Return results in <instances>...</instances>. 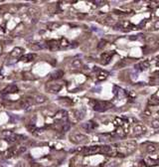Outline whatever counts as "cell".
Masks as SVG:
<instances>
[{
  "instance_id": "obj_3",
  "label": "cell",
  "mask_w": 159,
  "mask_h": 167,
  "mask_svg": "<svg viewBox=\"0 0 159 167\" xmlns=\"http://www.w3.org/2000/svg\"><path fill=\"white\" fill-rule=\"evenodd\" d=\"M19 92V89L16 85H14V84H11V85H9L7 86L6 88H4V90H2V94H17Z\"/></svg>"
},
{
  "instance_id": "obj_8",
  "label": "cell",
  "mask_w": 159,
  "mask_h": 167,
  "mask_svg": "<svg viewBox=\"0 0 159 167\" xmlns=\"http://www.w3.org/2000/svg\"><path fill=\"white\" fill-rule=\"evenodd\" d=\"M35 58H36V55L30 53V54L22 55V56L20 57V61H21V62H25V63H29V62L34 61Z\"/></svg>"
},
{
  "instance_id": "obj_35",
  "label": "cell",
  "mask_w": 159,
  "mask_h": 167,
  "mask_svg": "<svg viewBox=\"0 0 159 167\" xmlns=\"http://www.w3.org/2000/svg\"><path fill=\"white\" fill-rule=\"evenodd\" d=\"M2 13V8H0V14Z\"/></svg>"
},
{
  "instance_id": "obj_1",
  "label": "cell",
  "mask_w": 159,
  "mask_h": 167,
  "mask_svg": "<svg viewBox=\"0 0 159 167\" xmlns=\"http://www.w3.org/2000/svg\"><path fill=\"white\" fill-rule=\"evenodd\" d=\"M90 104H93V107L95 111H105L107 109L110 108L112 104L107 102H102V101H90Z\"/></svg>"
},
{
  "instance_id": "obj_17",
  "label": "cell",
  "mask_w": 159,
  "mask_h": 167,
  "mask_svg": "<svg viewBox=\"0 0 159 167\" xmlns=\"http://www.w3.org/2000/svg\"><path fill=\"white\" fill-rule=\"evenodd\" d=\"M18 154L17 153V149L14 148V147H11V148H9L7 151H6V157H12L14 155Z\"/></svg>"
},
{
  "instance_id": "obj_19",
  "label": "cell",
  "mask_w": 159,
  "mask_h": 167,
  "mask_svg": "<svg viewBox=\"0 0 159 167\" xmlns=\"http://www.w3.org/2000/svg\"><path fill=\"white\" fill-rule=\"evenodd\" d=\"M23 78L25 80H34L35 79L34 75L31 74V73H28V72H26V73L23 74Z\"/></svg>"
},
{
  "instance_id": "obj_14",
  "label": "cell",
  "mask_w": 159,
  "mask_h": 167,
  "mask_svg": "<svg viewBox=\"0 0 159 167\" xmlns=\"http://www.w3.org/2000/svg\"><path fill=\"white\" fill-rule=\"evenodd\" d=\"M99 152L103 154H108L112 152V147L108 146V145H103V146H100V149Z\"/></svg>"
},
{
  "instance_id": "obj_34",
  "label": "cell",
  "mask_w": 159,
  "mask_h": 167,
  "mask_svg": "<svg viewBox=\"0 0 159 167\" xmlns=\"http://www.w3.org/2000/svg\"><path fill=\"white\" fill-rule=\"evenodd\" d=\"M136 37H130V40H135Z\"/></svg>"
},
{
  "instance_id": "obj_31",
  "label": "cell",
  "mask_w": 159,
  "mask_h": 167,
  "mask_svg": "<svg viewBox=\"0 0 159 167\" xmlns=\"http://www.w3.org/2000/svg\"><path fill=\"white\" fill-rule=\"evenodd\" d=\"M154 41H155L154 37H147V42H154Z\"/></svg>"
},
{
  "instance_id": "obj_4",
  "label": "cell",
  "mask_w": 159,
  "mask_h": 167,
  "mask_svg": "<svg viewBox=\"0 0 159 167\" xmlns=\"http://www.w3.org/2000/svg\"><path fill=\"white\" fill-rule=\"evenodd\" d=\"M100 149V146H90V147H86V148L83 150L84 154L85 155H90V154H95V153H98L99 152Z\"/></svg>"
},
{
  "instance_id": "obj_30",
  "label": "cell",
  "mask_w": 159,
  "mask_h": 167,
  "mask_svg": "<svg viewBox=\"0 0 159 167\" xmlns=\"http://www.w3.org/2000/svg\"><path fill=\"white\" fill-rule=\"evenodd\" d=\"M152 126L155 127V128H158V127H159V120H158V119H155V120L152 121Z\"/></svg>"
},
{
  "instance_id": "obj_28",
  "label": "cell",
  "mask_w": 159,
  "mask_h": 167,
  "mask_svg": "<svg viewBox=\"0 0 159 167\" xmlns=\"http://www.w3.org/2000/svg\"><path fill=\"white\" fill-rule=\"evenodd\" d=\"M114 124H116V125H121L122 124V120L120 118H118V117H116L114 119Z\"/></svg>"
},
{
  "instance_id": "obj_2",
  "label": "cell",
  "mask_w": 159,
  "mask_h": 167,
  "mask_svg": "<svg viewBox=\"0 0 159 167\" xmlns=\"http://www.w3.org/2000/svg\"><path fill=\"white\" fill-rule=\"evenodd\" d=\"M70 140L76 144H80V143H86L89 140V138L86 135L82 134V133H75L70 136Z\"/></svg>"
},
{
  "instance_id": "obj_16",
  "label": "cell",
  "mask_w": 159,
  "mask_h": 167,
  "mask_svg": "<svg viewBox=\"0 0 159 167\" xmlns=\"http://www.w3.org/2000/svg\"><path fill=\"white\" fill-rule=\"evenodd\" d=\"M72 66H73L75 69H81L82 67H83V63H82V61L80 59H76L72 62Z\"/></svg>"
},
{
  "instance_id": "obj_11",
  "label": "cell",
  "mask_w": 159,
  "mask_h": 167,
  "mask_svg": "<svg viewBox=\"0 0 159 167\" xmlns=\"http://www.w3.org/2000/svg\"><path fill=\"white\" fill-rule=\"evenodd\" d=\"M47 44V48H49L51 50H55V49H59L60 45H59V41L57 40H51V41H48L46 42Z\"/></svg>"
},
{
  "instance_id": "obj_6",
  "label": "cell",
  "mask_w": 159,
  "mask_h": 167,
  "mask_svg": "<svg viewBox=\"0 0 159 167\" xmlns=\"http://www.w3.org/2000/svg\"><path fill=\"white\" fill-rule=\"evenodd\" d=\"M62 89V86L60 84H50L49 86H47L48 92L51 94H57L59 93Z\"/></svg>"
},
{
  "instance_id": "obj_33",
  "label": "cell",
  "mask_w": 159,
  "mask_h": 167,
  "mask_svg": "<svg viewBox=\"0 0 159 167\" xmlns=\"http://www.w3.org/2000/svg\"><path fill=\"white\" fill-rule=\"evenodd\" d=\"M154 27H155V29H159V21H157L155 23V25H154Z\"/></svg>"
},
{
  "instance_id": "obj_13",
  "label": "cell",
  "mask_w": 159,
  "mask_h": 167,
  "mask_svg": "<svg viewBox=\"0 0 159 167\" xmlns=\"http://www.w3.org/2000/svg\"><path fill=\"white\" fill-rule=\"evenodd\" d=\"M33 101H34V103H44L46 101H47V98L45 95L43 94H39V95H36V97L33 98Z\"/></svg>"
},
{
  "instance_id": "obj_10",
  "label": "cell",
  "mask_w": 159,
  "mask_h": 167,
  "mask_svg": "<svg viewBox=\"0 0 159 167\" xmlns=\"http://www.w3.org/2000/svg\"><path fill=\"white\" fill-rule=\"evenodd\" d=\"M64 76V72L61 70H57L50 75V80H60Z\"/></svg>"
},
{
  "instance_id": "obj_24",
  "label": "cell",
  "mask_w": 159,
  "mask_h": 167,
  "mask_svg": "<svg viewBox=\"0 0 159 167\" xmlns=\"http://www.w3.org/2000/svg\"><path fill=\"white\" fill-rule=\"evenodd\" d=\"M107 73H104V72H102V73L99 74V76L98 77V79H99V81H103V80H105V79H107Z\"/></svg>"
},
{
  "instance_id": "obj_12",
  "label": "cell",
  "mask_w": 159,
  "mask_h": 167,
  "mask_svg": "<svg viewBox=\"0 0 159 167\" xmlns=\"http://www.w3.org/2000/svg\"><path fill=\"white\" fill-rule=\"evenodd\" d=\"M84 128L86 130H88V131H91L94 129V128H95L97 127V124H95V123L94 122V121H88V122H86V123H84L83 125Z\"/></svg>"
},
{
  "instance_id": "obj_29",
  "label": "cell",
  "mask_w": 159,
  "mask_h": 167,
  "mask_svg": "<svg viewBox=\"0 0 159 167\" xmlns=\"http://www.w3.org/2000/svg\"><path fill=\"white\" fill-rule=\"evenodd\" d=\"M155 150H156V147L155 146H153V145L147 146V151L148 152H153V151H155Z\"/></svg>"
},
{
  "instance_id": "obj_7",
  "label": "cell",
  "mask_w": 159,
  "mask_h": 167,
  "mask_svg": "<svg viewBox=\"0 0 159 167\" xmlns=\"http://www.w3.org/2000/svg\"><path fill=\"white\" fill-rule=\"evenodd\" d=\"M54 118L57 119V120H67V118H68V112H67L66 111L61 109V111H57L55 113Z\"/></svg>"
},
{
  "instance_id": "obj_20",
  "label": "cell",
  "mask_w": 159,
  "mask_h": 167,
  "mask_svg": "<svg viewBox=\"0 0 159 167\" xmlns=\"http://www.w3.org/2000/svg\"><path fill=\"white\" fill-rule=\"evenodd\" d=\"M118 164H119L118 162L114 160V161H109V162H107V163H105L103 167H116Z\"/></svg>"
},
{
  "instance_id": "obj_5",
  "label": "cell",
  "mask_w": 159,
  "mask_h": 167,
  "mask_svg": "<svg viewBox=\"0 0 159 167\" xmlns=\"http://www.w3.org/2000/svg\"><path fill=\"white\" fill-rule=\"evenodd\" d=\"M46 48H47V44L44 42H37L30 45V49L32 51H40L43 49H46Z\"/></svg>"
},
{
  "instance_id": "obj_25",
  "label": "cell",
  "mask_w": 159,
  "mask_h": 167,
  "mask_svg": "<svg viewBox=\"0 0 159 167\" xmlns=\"http://www.w3.org/2000/svg\"><path fill=\"white\" fill-rule=\"evenodd\" d=\"M13 134H14V133H13L12 131H7V130H5V131H3V132H2V135H3V136H6V138L12 136Z\"/></svg>"
},
{
  "instance_id": "obj_26",
  "label": "cell",
  "mask_w": 159,
  "mask_h": 167,
  "mask_svg": "<svg viewBox=\"0 0 159 167\" xmlns=\"http://www.w3.org/2000/svg\"><path fill=\"white\" fill-rule=\"evenodd\" d=\"M105 44H107V41H105V40H102V41L99 43L98 48H99V49H102V48H103L105 46Z\"/></svg>"
},
{
  "instance_id": "obj_23",
  "label": "cell",
  "mask_w": 159,
  "mask_h": 167,
  "mask_svg": "<svg viewBox=\"0 0 159 167\" xmlns=\"http://www.w3.org/2000/svg\"><path fill=\"white\" fill-rule=\"evenodd\" d=\"M26 150H27V148L25 146H20V147H18V148H17V153L18 154H22V153H24V152H26Z\"/></svg>"
},
{
  "instance_id": "obj_18",
  "label": "cell",
  "mask_w": 159,
  "mask_h": 167,
  "mask_svg": "<svg viewBox=\"0 0 159 167\" xmlns=\"http://www.w3.org/2000/svg\"><path fill=\"white\" fill-rule=\"evenodd\" d=\"M59 45L61 48H67L70 46V43L66 38H61V40L59 41Z\"/></svg>"
},
{
  "instance_id": "obj_22",
  "label": "cell",
  "mask_w": 159,
  "mask_h": 167,
  "mask_svg": "<svg viewBox=\"0 0 159 167\" xmlns=\"http://www.w3.org/2000/svg\"><path fill=\"white\" fill-rule=\"evenodd\" d=\"M70 127H71V124H70V123H69L68 121L65 122V123H64V125H63V131H64V132H67V131H68V130L70 129Z\"/></svg>"
},
{
  "instance_id": "obj_27",
  "label": "cell",
  "mask_w": 159,
  "mask_h": 167,
  "mask_svg": "<svg viewBox=\"0 0 159 167\" xmlns=\"http://www.w3.org/2000/svg\"><path fill=\"white\" fill-rule=\"evenodd\" d=\"M142 130H143V127L140 126V125H137V126H135V128H134V131H135L136 133H140Z\"/></svg>"
},
{
  "instance_id": "obj_32",
  "label": "cell",
  "mask_w": 159,
  "mask_h": 167,
  "mask_svg": "<svg viewBox=\"0 0 159 167\" xmlns=\"http://www.w3.org/2000/svg\"><path fill=\"white\" fill-rule=\"evenodd\" d=\"M17 167H25V163L24 162H22V161H20L19 163L17 164Z\"/></svg>"
},
{
  "instance_id": "obj_9",
  "label": "cell",
  "mask_w": 159,
  "mask_h": 167,
  "mask_svg": "<svg viewBox=\"0 0 159 167\" xmlns=\"http://www.w3.org/2000/svg\"><path fill=\"white\" fill-rule=\"evenodd\" d=\"M23 52H24V50L22 49V48L16 47V48H14V49L11 51L10 56L13 57V58H18V57H21V56H22Z\"/></svg>"
},
{
  "instance_id": "obj_15",
  "label": "cell",
  "mask_w": 159,
  "mask_h": 167,
  "mask_svg": "<svg viewBox=\"0 0 159 167\" xmlns=\"http://www.w3.org/2000/svg\"><path fill=\"white\" fill-rule=\"evenodd\" d=\"M28 12H29V14H30V15H31L32 17H34V18H37L38 16L40 15V11L38 10L37 8H34V7L29 9V10H28Z\"/></svg>"
},
{
  "instance_id": "obj_21",
  "label": "cell",
  "mask_w": 159,
  "mask_h": 167,
  "mask_svg": "<svg viewBox=\"0 0 159 167\" xmlns=\"http://www.w3.org/2000/svg\"><path fill=\"white\" fill-rule=\"evenodd\" d=\"M61 25L59 23H49L48 24V28H49L50 30H54V29H58Z\"/></svg>"
}]
</instances>
